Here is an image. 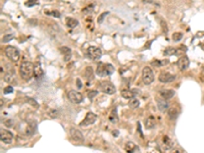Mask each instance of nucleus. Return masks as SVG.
Here are the masks:
<instances>
[{"label":"nucleus","instance_id":"1","mask_svg":"<svg viewBox=\"0 0 204 153\" xmlns=\"http://www.w3.org/2000/svg\"><path fill=\"white\" fill-rule=\"evenodd\" d=\"M19 75L25 81H29L34 76V64L30 61H23L19 66Z\"/></svg>","mask_w":204,"mask_h":153},{"label":"nucleus","instance_id":"2","mask_svg":"<svg viewBox=\"0 0 204 153\" xmlns=\"http://www.w3.org/2000/svg\"><path fill=\"white\" fill-rule=\"evenodd\" d=\"M115 71L114 66L110 63H99L97 66V68H96V74H97L99 76H107L112 75Z\"/></svg>","mask_w":204,"mask_h":153},{"label":"nucleus","instance_id":"3","mask_svg":"<svg viewBox=\"0 0 204 153\" xmlns=\"http://www.w3.org/2000/svg\"><path fill=\"white\" fill-rule=\"evenodd\" d=\"M4 53L6 57L13 62H18L21 58V52L14 46H6L4 49Z\"/></svg>","mask_w":204,"mask_h":153},{"label":"nucleus","instance_id":"4","mask_svg":"<svg viewBox=\"0 0 204 153\" xmlns=\"http://www.w3.org/2000/svg\"><path fill=\"white\" fill-rule=\"evenodd\" d=\"M155 79L153 71L151 70V67L149 66H145L142 71V81L145 85H150V84L153 83Z\"/></svg>","mask_w":204,"mask_h":153},{"label":"nucleus","instance_id":"5","mask_svg":"<svg viewBox=\"0 0 204 153\" xmlns=\"http://www.w3.org/2000/svg\"><path fill=\"white\" fill-rule=\"evenodd\" d=\"M99 89L101 90V92L108 95H112L117 92V89H115V86L112 83H110L108 81H103L102 83L99 84Z\"/></svg>","mask_w":204,"mask_h":153},{"label":"nucleus","instance_id":"6","mask_svg":"<svg viewBox=\"0 0 204 153\" xmlns=\"http://www.w3.org/2000/svg\"><path fill=\"white\" fill-rule=\"evenodd\" d=\"M102 50L98 47L95 46H89L87 49V56L92 60H97L101 57Z\"/></svg>","mask_w":204,"mask_h":153},{"label":"nucleus","instance_id":"7","mask_svg":"<svg viewBox=\"0 0 204 153\" xmlns=\"http://www.w3.org/2000/svg\"><path fill=\"white\" fill-rule=\"evenodd\" d=\"M67 97H69L70 101L74 104H80L81 102H83V100H84L83 95L76 90H71L69 92V94H67Z\"/></svg>","mask_w":204,"mask_h":153},{"label":"nucleus","instance_id":"8","mask_svg":"<svg viewBox=\"0 0 204 153\" xmlns=\"http://www.w3.org/2000/svg\"><path fill=\"white\" fill-rule=\"evenodd\" d=\"M97 114H95L94 112L89 111L87 112V114L85 116V119H83V122L80 124V127H87V126H90V124H93L96 120H97Z\"/></svg>","mask_w":204,"mask_h":153},{"label":"nucleus","instance_id":"9","mask_svg":"<svg viewBox=\"0 0 204 153\" xmlns=\"http://www.w3.org/2000/svg\"><path fill=\"white\" fill-rule=\"evenodd\" d=\"M0 140L4 144H10L13 140V133L7 130H4V129H1L0 130Z\"/></svg>","mask_w":204,"mask_h":153},{"label":"nucleus","instance_id":"10","mask_svg":"<svg viewBox=\"0 0 204 153\" xmlns=\"http://www.w3.org/2000/svg\"><path fill=\"white\" fill-rule=\"evenodd\" d=\"M175 79H177L175 75H173V74H170V72H166V71L161 72V74L159 75V76H158L159 82H161L163 84L171 83V82H174Z\"/></svg>","mask_w":204,"mask_h":153},{"label":"nucleus","instance_id":"11","mask_svg":"<svg viewBox=\"0 0 204 153\" xmlns=\"http://www.w3.org/2000/svg\"><path fill=\"white\" fill-rule=\"evenodd\" d=\"M70 134H71V139L76 142H84V136H83V133L78 130V129L76 128H71L70 129Z\"/></svg>","mask_w":204,"mask_h":153},{"label":"nucleus","instance_id":"12","mask_svg":"<svg viewBox=\"0 0 204 153\" xmlns=\"http://www.w3.org/2000/svg\"><path fill=\"white\" fill-rule=\"evenodd\" d=\"M177 66L180 71H185L187 70L190 66V60L186 55H183L182 57H180L177 61Z\"/></svg>","mask_w":204,"mask_h":153},{"label":"nucleus","instance_id":"13","mask_svg":"<svg viewBox=\"0 0 204 153\" xmlns=\"http://www.w3.org/2000/svg\"><path fill=\"white\" fill-rule=\"evenodd\" d=\"M34 76L36 78V80H40L44 76V71L42 70L41 63L40 62H36L34 64Z\"/></svg>","mask_w":204,"mask_h":153},{"label":"nucleus","instance_id":"14","mask_svg":"<svg viewBox=\"0 0 204 153\" xmlns=\"http://www.w3.org/2000/svg\"><path fill=\"white\" fill-rule=\"evenodd\" d=\"M125 150L128 153H135V152H140V148L134 142L129 141V142H127L125 145Z\"/></svg>","mask_w":204,"mask_h":153},{"label":"nucleus","instance_id":"15","mask_svg":"<svg viewBox=\"0 0 204 153\" xmlns=\"http://www.w3.org/2000/svg\"><path fill=\"white\" fill-rule=\"evenodd\" d=\"M158 94L160 95L163 99L169 100V99H170V98H173L174 96L175 95V92L174 90H171V89H163V90L159 91Z\"/></svg>","mask_w":204,"mask_h":153},{"label":"nucleus","instance_id":"16","mask_svg":"<svg viewBox=\"0 0 204 153\" xmlns=\"http://www.w3.org/2000/svg\"><path fill=\"white\" fill-rule=\"evenodd\" d=\"M144 124H145V128L147 129V130H151V129L155 128V126H156V119H155L153 115H149L145 119Z\"/></svg>","mask_w":204,"mask_h":153},{"label":"nucleus","instance_id":"17","mask_svg":"<svg viewBox=\"0 0 204 153\" xmlns=\"http://www.w3.org/2000/svg\"><path fill=\"white\" fill-rule=\"evenodd\" d=\"M59 50H60V52L63 54V59H65V61H69V60L71 58V50L69 47L62 46Z\"/></svg>","mask_w":204,"mask_h":153},{"label":"nucleus","instance_id":"18","mask_svg":"<svg viewBox=\"0 0 204 153\" xmlns=\"http://www.w3.org/2000/svg\"><path fill=\"white\" fill-rule=\"evenodd\" d=\"M169 106H170V104H169V102H167L166 99L162 98V100H158L157 101V107L161 112H165L167 109H169Z\"/></svg>","mask_w":204,"mask_h":153},{"label":"nucleus","instance_id":"19","mask_svg":"<svg viewBox=\"0 0 204 153\" xmlns=\"http://www.w3.org/2000/svg\"><path fill=\"white\" fill-rule=\"evenodd\" d=\"M173 147V141H171L167 136H165L162 138V148L163 150H170Z\"/></svg>","mask_w":204,"mask_h":153},{"label":"nucleus","instance_id":"20","mask_svg":"<svg viewBox=\"0 0 204 153\" xmlns=\"http://www.w3.org/2000/svg\"><path fill=\"white\" fill-rule=\"evenodd\" d=\"M121 95L123 98L125 99H132V98H135V92L132 91L130 89H123L121 91Z\"/></svg>","mask_w":204,"mask_h":153},{"label":"nucleus","instance_id":"21","mask_svg":"<svg viewBox=\"0 0 204 153\" xmlns=\"http://www.w3.org/2000/svg\"><path fill=\"white\" fill-rule=\"evenodd\" d=\"M179 113H180V111L175 107H170V109L167 110V115H169L170 119L171 120L177 119V118L179 116Z\"/></svg>","mask_w":204,"mask_h":153},{"label":"nucleus","instance_id":"22","mask_svg":"<svg viewBox=\"0 0 204 153\" xmlns=\"http://www.w3.org/2000/svg\"><path fill=\"white\" fill-rule=\"evenodd\" d=\"M65 23H66V26L69 28H71V29H74V28H76L79 25L78 19H76L74 18H65Z\"/></svg>","mask_w":204,"mask_h":153},{"label":"nucleus","instance_id":"23","mask_svg":"<svg viewBox=\"0 0 204 153\" xmlns=\"http://www.w3.org/2000/svg\"><path fill=\"white\" fill-rule=\"evenodd\" d=\"M36 128H37V124L35 123H32V124H29V126L27 127L26 129V135L27 136H32L35 134L36 132Z\"/></svg>","mask_w":204,"mask_h":153},{"label":"nucleus","instance_id":"24","mask_svg":"<svg viewBox=\"0 0 204 153\" xmlns=\"http://www.w3.org/2000/svg\"><path fill=\"white\" fill-rule=\"evenodd\" d=\"M169 59H163V60H153L152 61V66H156V67H160V66H166V64H169Z\"/></svg>","mask_w":204,"mask_h":153},{"label":"nucleus","instance_id":"25","mask_svg":"<svg viewBox=\"0 0 204 153\" xmlns=\"http://www.w3.org/2000/svg\"><path fill=\"white\" fill-rule=\"evenodd\" d=\"M187 52V47L185 45H180L178 48H175V55H184Z\"/></svg>","mask_w":204,"mask_h":153},{"label":"nucleus","instance_id":"26","mask_svg":"<svg viewBox=\"0 0 204 153\" xmlns=\"http://www.w3.org/2000/svg\"><path fill=\"white\" fill-rule=\"evenodd\" d=\"M44 13H45L46 15H50V17L57 18L61 17V14L58 10H45L44 11Z\"/></svg>","mask_w":204,"mask_h":153},{"label":"nucleus","instance_id":"27","mask_svg":"<svg viewBox=\"0 0 204 153\" xmlns=\"http://www.w3.org/2000/svg\"><path fill=\"white\" fill-rule=\"evenodd\" d=\"M109 120L113 124L118 122V112H117V109H115V108L112 111H111V113L109 115Z\"/></svg>","mask_w":204,"mask_h":153},{"label":"nucleus","instance_id":"28","mask_svg":"<svg viewBox=\"0 0 204 153\" xmlns=\"http://www.w3.org/2000/svg\"><path fill=\"white\" fill-rule=\"evenodd\" d=\"M140 105V101L138 99L136 98H132L129 102V107L132 108V109H136V108H138Z\"/></svg>","mask_w":204,"mask_h":153},{"label":"nucleus","instance_id":"29","mask_svg":"<svg viewBox=\"0 0 204 153\" xmlns=\"http://www.w3.org/2000/svg\"><path fill=\"white\" fill-rule=\"evenodd\" d=\"M163 55L165 56H173L175 55V48L174 47H167L163 51Z\"/></svg>","mask_w":204,"mask_h":153},{"label":"nucleus","instance_id":"30","mask_svg":"<svg viewBox=\"0 0 204 153\" xmlns=\"http://www.w3.org/2000/svg\"><path fill=\"white\" fill-rule=\"evenodd\" d=\"M4 81L6 82V83H8V84H10V83H13V81H14V76H13V72L11 74V72H9V74H6L5 76H4Z\"/></svg>","mask_w":204,"mask_h":153},{"label":"nucleus","instance_id":"31","mask_svg":"<svg viewBox=\"0 0 204 153\" xmlns=\"http://www.w3.org/2000/svg\"><path fill=\"white\" fill-rule=\"evenodd\" d=\"M85 71H85L86 78H88L89 80H92V78H93V70H92V67L91 66H88Z\"/></svg>","mask_w":204,"mask_h":153},{"label":"nucleus","instance_id":"32","mask_svg":"<svg viewBox=\"0 0 204 153\" xmlns=\"http://www.w3.org/2000/svg\"><path fill=\"white\" fill-rule=\"evenodd\" d=\"M182 38H183V34L180 33V32H175V33L173 34V41H175V42L181 41Z\"/></svg>","mask_w":204,"mask_h":153},{"label":"nucleus","instance_id":"33","mask_svg":"<svg viewBox=\"0 0 204 153\" xmlns=\"http://www.w3.org/2000/svg\"><path fill=\"white\" fill-rule=\"evenodd\" d=\"M37 4H39L38 0H28V1H26V3H25V5L27 7H33Z\"/></svg>","mask_w":204,"mask_h":153},{"label":"nucleus","instance_id":"34","mask_svg":"<svg viewBox=\"0 0 204 153\" xmlns=\"http://www.w3.org/2000/svg\"><path fill=\"white\" fill-rule=\"evenodd\" d=\"M13 39V34L5 35V36H3V38H2V43H7V42L11 41Z\"/></svg>","mask_w":204,"mask_h":153},{"label":"nucleus","instance_id":"35","mask_svg":"<svg viewBox=\"0 0 204 153\" xmlns=\"http://www.w3.org/2000/svg\"><path fill=\"white\" fill-rule=\"evenodd\" d=\"M97 95H98V91H96V90H92V91L88 92V98L90 100H93V98L96 97Z\"/></svg>","mask_w":204,"mask_h":153},{"label":"nucleus","instance_id":"36","mask_svg":"<svg viewBox=\"0 0 204 153\" xmlns=\"http://www.w3.org/2000/svg\"><path fill=\"white\" fill-rule=\"evenodd\" d=\"M94 8H95V5H94V4H90V5H88L86 8L83 9V13H92V11L94 10Z\"/></svg>","mask_w":204,"mask_h":153},{"label":"nucleus","instance_id":"37","mask_svg":"<svg viewBox=\"0 0 204 153\" xmlns=\"http://www.w3.org/2000/svg\"><path fill=\"white\" fill-rule=\"evenodd\" d=\"M27 101L29 102V103L31 104V105H33L34 107H37V108L39 107V104H38V102L36 101L35 99H33V98H27Z\"/></svg>","mask_w":204,"mask_h":153},{"label":"nucleus","instance_id":"38","mask_svg":"<svg viewBox=\"0 0 204 153\" xmlns=\"http://www.w3.org/2000/svg\"><path fill=\"white\" fill-rule=\"evenodd\" d=\"M13 86H8V87H5L4 90H3V93L4 94H9V93H13Z\"/></svg>","mask_w":204,"mask_h":153},{"label":"nucleus","instance_id":"39","mask_svg":"<svg viewBox=\"0 0 204 153\" xmlns=\"http://www.w3.org/2000/svg\"><path fill=\"white\" fill-rule=\"evenodd\" d=\"M160 25H161V28H162L163 32H165V33H167V32H169V28H167V25L165 24V22L163 21V19H161Z\"/></svg>","mask_w":204,"mask_h":153},{"label":"nucleus","instance_id":"40","mask_svg":"<svg viewBox=\"0 0 204 153\" xmlns=\"http://www.w3.org/2000/svg\"><path fill=\"white\" fill-rule=\"evenodd\" d=\"M4 124L7 127V128H9V127H13V120L11 119H6L5 122H4Z\"/></svg>","mask_w":204,"mask_h":153},{"label":"nucleus","instance_id":"41","mask_svg":"<svg viewBox=\"0 0 204 153\" xmlns=\"http://www.w3.org/2000/svg\"><path fill=\"white\" fill-rule=\"evenodd\" d=\"M49 115L51 116V118H53V119L56 118V116H57V110H55V109L54 110H50L49 111Z\"/></svg>","mask_w":204,"mask_h":153},{"label":"nucleus","instance_id":"42","mask_svg":"<svg viewBox=\"0 0 204 153\" xmlns=\"http://www.w3.org/2000/svg\"><path fill=\"white\" fill-rule=\"evenodd\" d=\"M108 13H107V11H106V13H103V14H101V15H100V17L98 18V23H101V22L103 21V18H104V17H105V15H107V14H108Z\"/></svg>","mask_w":204,"mask_h":153},{"label":"nucleus","instance_id":"43","mask_svg":"<svg viewBox=\"0 0 204 153\" xmlns=\"http://www.w3.org/2000/svg\"><path fill=\"white\" fill-rule=\"evenodd\" d=\"M76 84H77V87L79 88V89H82V88H83V84H82L81 80H80V79H77V82H76Z\"/></svg>","mask_w":204,"mask_h":153},{"label":"nucleus","instance_id":"44","mask_svg":"<svg viewBox=\"0 0 204 153\" xmlns=\"http://www.w3.org/2000/svg\"><path fill=\"white\" fill-rule=\"evenodd\" d=\"M112 135H113L114 137H118V136L119 135V132H118V131H113V132H112Z\"/></svg>","mask_w":204,"mask_h":153},{"label":"nucleus","instance_id":"45","mask_svg":"<svg viewBox=\"0 0 204 153\" xmlns=\"http://www.w3.org/2000/svg\"><path fill=\"white\" fill-rule=\"evenodd\" d=\"M203 71H204V66H203Z\"/></svg>","mask_w":204,"mask_h":153}]
</instances>
